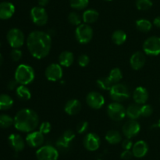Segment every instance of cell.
<instances>
[{"label":"cell","instance_id":"1f68e13d","mask_svg":"<svg viewBox=\"0 0 160 160\" xmlns=\"http://www.w3.org/2000/svg\"><path fill=\"white\" fill-rule=\"evenodd\" d=\"M14 119L10 115L6 114L0 115V128L6 129L13 125Z\"/></svg>","mask_w":160,"mask_h":160},{"label":"cell","instance_id":"8d00e7d4","mask_svg":"<svg viewBox=\"0 0 160 160\" xmlns=\"http://www.w3.org/2000/svg\"><path fill=\"white\" fill-rule=\"evenodd\" d=\"M152 112L153 108L150 104H143L141 106V114L143 117H148L152 115Z\"/></svg>","mask_w":160,"mask_h":160},{"label":"cell","instance_id":"7a4b0ae2","mask_svg":"<svg viewBox=\"0 0 160 160\" xmlns=\"http://www.w3.org/2000/svg\"><path fill=\"white\" fill-rule=\"evenodd\" d=\"M14 119V126L19 131L23 133H31L34 131L39 124L38 115L32 109L23 108L16 114Z\"/></svg>","mask_w":160,"mask_h":160},{"label":"cell","instance_id":"74e56055","mask_svg":"<svg viewBox=\"0 0 160 160\" xmlns=\"http://www.w3.org/2000/svg\"><path fill=\"white\" fill-rule=\"evenodd\" d=\"M89 62H90V58H89V56L88 55L81 54L78 57V63L81 67H86L87 65H88Z\"/></svg>","mask_w":160,"mask_h":160},{"label":"cell","instance_id":"d6986e66","mask_svg":"<svg viewBox=\"0 0 160 160\" xmlns=\"http://www.w3.org/2000/svg\"><path fill=\"white\" fill-rule=\"evenodd\" d=\"M148 152V145L145 141H138L134 144L132 147L133 155L136 158H143Z\"/></svg>","mask_w":160,"mask_h":160},{"label":"cell","instance_id":"83f0119b","mask_svg":"<svg viewBox=\"0 0 160 160\" xmlns=\"http://www.w3.org/2000/svg\"><path fill=\"white\" fill-rule=\"evenodd\" d=\"M136 28L141 32L147 33L152 28V24L146 19H139L136 21Z\"/></svg>","mask_w":160,"mask_h":160},{"label":"cell","instance_id":"484cf974","mask_svg":"<svg viewBox=\"0 0 160 160\" xmlns=\"http://www.w3.org/2000/svg\"><path fill=\"white\" fill-rule=\"evenodd\" d=\"M17 96L22 100H28L31 97V93L29 88L24 85H20L16 89Z\"/></svg>","mask_w":160,"mask_h":160},{"label":"cell","instance_id":"2e32d148","mask_svg":"<svg viewBox=\"0 0 160 160\" xmlns=\"http://www.w3.org/2000/svg\"><path fill=\"white\" fill-rule=\"evenodd\" d=\"M9 144L10 147L15 151L16 152H21L25 147V141L20 135L17 133H12L8 138Z\"/></svg>","mask_w":160,"mask_h":160},{"label":"cell","instance_id":"60d3db41","mask_svg":"<svg viewBox=\"0 0 160 160\" xmlns=\"http://www.w3.org/2000/svg\"><path fill=\"white\" fill-rule=\"evenodd\" d=\"M10 56H11V59H12L13 61H15V62L19 61L22 57L21 50H19V49H13V50L11 51Z\"/></svg>","mask_w":160,"mask_h":160},{"label":"cell","instance_id":"ffe728a7","mask_svg":"<svg viewBox=\"0 0 160 160\" xmlns=\"http://www.w3.org/2000/svg\"><path fill=\"white\" fill-rule=\"evenodd\" d=\"M133 99L135 104H145L148 99V90L142 86H138L133 92Z\"/></svg>","mask_w":160,"mask_h":160},{"label":"cell","instance_id":"e0dca14e","mask_svg":"<svg viewBox=\"0 0 160 160\" xmlns=\"http://www.w3.org/2000/svg\"><path fill=\"white\" fill-rule=\"evenodd\" d=\"M146 58L142 52L138 51L132 54L130 59V64L134 70H140L145 65Z\"/></svg>","mask_w":160,"mask_h":160},{"label":"cell","instance_id":"44dd1931","mask_svg":"<svg viewBox=\"0 0 160 160\" xmlns=\"http://www.w3.org/2000/svg\"><path fill=\"white\" fill-rule=\"evenodd\" d=\"M81 109V103L78 99H70L64 106V111L70 115H74L79 113Z\"/></svg>","mask_w":160,"mask_h":160},{"label":"cell","instance_id":"f6af8a7d","mask_svg":"<svg viewBox=\"0 0 160 160\" xmlns=\"http://www.w3.org/2000/svg\"><path fill=\"white\" fill-rule=\"evenodd\" d=\"M18 84L19 83H17V80L16 79H12L10 80V81L7 84V87L9 90H13V89H17V88L18 87Z\"/></svg>","mask_w":160,"mask_h":160},{"label":"cell","instance_id":"f1b7e54d","mask_svg":"<svg viewBox=\"0 0 160 160\" xmlns=\"http://www.w3.org/2000/svg\"><path fill=\"white\" fill-rule=\"evenodd\" d=\"M112 40L116 45H122L126 42L127 34L122 30H116L112 35Z\"/></svg>","mask_w":160,"mask_h":160},{"label":"cell","instance_id":"836d02e7","mask_svg":"<svg viewBox=\"0 0 160 160\" xmlns=\"http://www.w3.org/2000/svg\"><path fill=\"white\" fill-rule=\"evenodd\" d=\"M56 144V148L59 149V151H62V152H67V151H68L70 147V142L66 141L62 136H60V137L57 140Z\"/></svg>","mask_w":160,"mask_h":160},{"label":"cell","instance_id":"ba28073f","mask_svg":"<svg viewBox=\"0 0 160 160\" xmlns=\"http://www.w3.org/2000/svg\"><path fill=\"white\" fill-rule=\"evenodd\" d=\"M107 115L112 120L119 122L126 116V108L119 102L114 101L108 105Z\"/></svg>","mask_w":160,"mask_h":160},{"label":"cell","instance_id":"4dcf8cb0","mask_svg":"<svg viewBox=\"0 0 160 160\" xmlns=\"http://www.w3.org/2000/svg\"><path fill=\"white\" fill-rule=\"evenodd\" d=\"M108 77L113 84H116V83H119V82L123 78V73H122L121 70L120 68L115 67V68L112 69L110 71Z\"/></svg>","mask_w":160,"mask_h":160},{"label":"cell","instance_id":"d6a6232c","mask_svg":"<svg viewBox=\"0 0 160 160\" xmlns=\"http://www.w3.org/2000/svg\"><path fill=\"white\" fill-rule=\"evenodd\" d=\"M89 0H70V5L76 10H83L88 6Z\"/></svg>","mask_w":160,"mask_h":160},{"label":"cell","instance_id":"ee69618b","mask_svg":"<svg viewBox=\"0 0 160 160\" xmlns=\"http://www.w3.org/2000/svg\"><path fill=\"white\" fill-rule=\"evenodd\" d=\"M134 156L132 153V151L131 150H123L120 155V158L123 160H130L132 157Z\"/></svg>","mask_w":160,"mask_h":160},{"label":"cell","instance_id":"4fadbf2b","mask_svg":"<svg viewBox=\"0 0 160 160\" xmlns=\"http://www.w3.org/2000/svg\"><path fill=\"white\" fill-rule=\"evenodd\" d=\"M101 141L96 133H88L85 135L83 141L84 147L89 152H95L97 151L100 147Z\"/></svg>","mask_w":160,"mask_h":160},{"label":"cell","instance_id":"7c38bea8","mask_svg":"<svg viewBox=\"0 0 160 160\" xmlns=\"http://www.w3.org/2000/svg\"><path fill=\"white\" fill-rule=\"evenodd\" d=\"M86 102L90 108L93 109H100L105 104V98L100 93L92 91L86 97Z\"/></svg>","mask_w":160,"mask_h":160},{"label":"cell","instance_id":"3957f363","mask_svg":"<svg viewBox=\"0 0 160 160\" xmlns=\"http://www.w3.org/2000/svg\"><path fill=\"white\" fill-rule=\"evenodd\" d=\"M35 77L34 70L28 64H22L17 67L15 72V79L20 85H27L32 83Z\"/></svg>","mask_w":160,"mask_h":160},{"label":"cell","instance_id":"e575fe53","mask_svg":"<svg viewBox=\"0 0 160 160\" xmlns=\"http://www.w3.org/2000/svg\"><path fill=\"white\" fill-rule=\"evenodd\" d=\"M136 6L139 10L146 11L151 9V7L152 6V0H137Z\"/></svg>","mask_w":160,"mask_h":160},{"label":"cell","instance_id":"f546056e","mask_svg":"<svg viewBox=\"0 0 160 160\" xmlns=\"http://www.w3.org/2000/svg\"><path fill=\"white\" fill-rule=\"evenodd\" d=\"M96 84L102 90H110L113 83L111 82L109 77H102L97 80Z\"/></svg>","mask_w":160,"mask_h":160},{"label":"cell","instance_id":"30bf717a","mask_svg":"<svg viewBox=\"0 0 160 160\" xmlns=\"http://www.w3.org/2000/svg\"><path fill=\"white\" fill-rule=\"evenodd\" d=\"M31 18L34 24L40 27L46 24L48 20L46 10L42 6H34L31 9Z\"/></svg>","mask_w":160,"mask_h":160},{"label":"cell","instance_id":"8fae6325","mask_svg":"<svg viewBox=\"0 0 160 160\" xmlns=\"http://www.w3.org/2000/svg\"><path fill=\"white\" fill-rule=\"evenodd\" d=\"M63 71H62V66L59 64H49L46 67L45 72V75L48 81L56 82L58 80H60L62 77Z\"/></svg>","mask_w":160,"mask_h":160},{"label":"cell","instance_id":"b9f144b4","mask_svg":"<svg viewBox=\"0 0 160 160\" xmlns=\"http://www.w3.org/2000/svg\"><path fill=\"white\" fill-rule=\"evenodd\" d=\"M62 137L66 140V141H69V142L71 143L72 141L75 138V133L73 130H67L62 134Z\"/></svg>","mask_w":160,"mask_h":160},{"label":"cell","instance_id":"cb8c5ba5","mask_svg":"<svg viewBox=\"0 0 160 160\" xmlns=\"http://www.w3.org/2000/svg\"><path fill=\"white\" fill-rule=\"evenodd\" d=\"M126 115L130 119H133V120H136L138 119L140 116H142L140 105L138 104H132L129 105L126 109Z\"/></svg>","mask_w":160,"mask_h":160},{"label":"cell","instance_id":"d4e9b609","mask_svg":"<svg viewBox=\"0 0 160 160\" xmlns=\"http://www.w3.org/2000/svg\"><path fill=\"white\" fill-rule=\"evenodd\" d=\"M106 140L109 144H117L122 141V136L120 133L117 130H111L106 133Z\"/></svg>","mask_w":160,"mask_h":160},{"label":"cell","instance_id":"f5cc1de1","mask_svg":"<svg viewBox=\"0 0 160 160\" xmlns=\"http://www.w3.org/2000/svg\"><path fill=\"white\" fill-rule=\"evenodd\" d=\"M159 100H160V98H159Z\"/></svg>","mask_w":160,"mask_h":160},{"label":"cell","instance_id":"ac0fdd59","mask_svg":"<svg viewBox=\"0 0 160 160\" xmlns=\"http://www.w3.org/2000/svg\"><path fill=\"white\" fill-rule=\"evenodd\" d=\"M15 13V6L9 2L0 3V19L8 20L13 16Z\"/></svg>","mask_w":160,"mask_h":160},{"label":"cell","instance_id":"f35d334b","mask_svg":"<svg viewBox=\"0 0 160 160\" xmlns=\"http://www.w3.org/2000/svg\"><path fill=\"white\" fill-rule=\"evenodd\" d=\"M88 129V122L86 121H81L77 125V132L78 133H84Z\"/></svg>","mask_w":160,"mask_h":160},{"label":"cell","instance_id":"5bb4252c","mask_svg":"<svg viewBox=\"0 0 160 160\" xmlns=\"http://www.w3.org/2000/svg\"><path fill=\"white\" fill-rule=\"evenodd\" d=\"M122 130H123V135L127 138L131 139L138 134L141 130V125L139 122L136 120L130 119L129 121L125 122Z\"/></svg>","mask_w":160,"mask_h":160},{"label":"cell","instance_id":"f907efd6","mask_svg":"<svg viewBox=\"0 0 160 160\" xmlns=\"http://www.w3.org/2000/svg\"><path fill=\"white\" fill-rule=\"evenodd\" d=\"M106 1H112V0H106Z\"/></svg>","mask_w":160,"mask_h":160},{"label":"cell","instance_id":"c3c4849f","mask_svg":"<svg viewBox=\"0 0 160 160\" xmlns=\"http://www.w3.org/2000/svg\"><path fill=\"white\" fill-rule=\"evenodd\" d=\"M152 128H159L160 129V119L159 121H158L157 123L154 124V125L152 126Z\"/></svg>","mask_w":160,"mask_h":160},{"label":"cell","instance_id":"7402d4cb","mask_svg":"<svg viewBox=\"0 0 160 160\" xmlns=\"http://www.w3.org/2000/svg\"><path fill=\"white\" fill-rule=\"evenodd\" d=\"M73 61H74V56H73L72 52L66 50V51L62 52L59 54V63L62 67H70V66H71L73 64Z\"/></svg>","mask_w":160,"mask_h":160},{"label":"cell","instance_id":"52a82bcc","mask_svg":"<svg viewBox=\"0 0 160 160\" xmlns=\"http://www.w3.org/2000/svg\"><path fill=\"white\" fill-rule=\"evenodd\" d=\"M38 160H57L59 158V151L52 145H43L36 151Z\"/></svg>","mask_w":160,"mask_h":160},{"label":"cell","instance_id":"681fc988","mask_svg":"<svg viewBox=\"0 0 160 160\" xmlns=\"http://www.w3.org/2000/svg\"><path fill=\"white\" fill-rule=\"evenodd\" d=\"M2 63H3V56H2V55L0 53V66L2 64Z\"/></svg>","mask_w":160,"mask_h":160},{"label":"cell","instance_id":"7bdbcfd3","mask_svg":"<svg viewBox=\"0 0 160 160\" xmlns=\"http://www.w3.org/2000/svg\"><path fill=\"white\" fill-rule=\"evenodd\" d=\"M133 145H134L133 142L129 138H127L124 141H122V147L123 148V150H131L132 149Z\"/></svg>","mask_w":160,"mask_h":160},{"label":"cell","instance_id":"ab89813d","mask_svg":"<svg viewBox=\"0 0 160 160\" xmlns=\"http://www.w3.org/2000/svg\"><path fill=\"white\" fill-rule=\"evenodd\" d=\"M52 130V125L50 122H44L39 126V131L43 134H47L49 133Z\"/></svg>","mask_w":160,"mask_h":160},{"label":"cell","instance_id":"bcb514c9","mask_svg":"<svg viewBox=\"0 0 160 160\" xmlns=\"http://www.w3.org/2000/svg\"><path fill=\"white\" fill-rule=\"evenodd\" d=\"M38 3L39 6L45 7V6H47L48 3H49V0H38Z\"/></svg>","mask_w":160,"mask_h":160},{"label":"cell","instance_id":"9a60e30c","mask_svg":"<svg viewBox=\"0 0 160 160\" xmlns=\"http://www.w3.org/2000/svg\"><path fill=\"white\" fill-rule=\"evenodd\" d=\"M45 141L44 134L40 131H32L26 136V143L31 147H42Z\"/></svg>","mask_w":160,"mask_h":160},{"label":"cell","instance_id":"277c9868","mask_svg":"<svg viewBox=\"0 0 160 160\" xmlns=\"http://www.w3.org/2000/svg\"><path fill=\"white\" fill-rule=\"evenodd\" d=\"M109 95L115 102H123L129 99L130 91L128 86L123 83H116L112 85L109 90Z\"/></svg>","mask_w":160,"mask_h":160},{"label":"cell","instance_id":"5b68a950","mask_svg":"<svg viewBox=\"0 0 160 160\" xmlns=\"http://www.w3.org/2000/svg\"><path fill=\"white\" fill-rule=\"evenodd\" d=\"M75 37L77 41L81 44H87L93 38V30L88 24H81L78 25L75 31Z\"/></svg>","mask_w":160,"mask_h":160},{"label":"cell","instance_id":"7dc6e473","mask_svg":"<svg viewBox=\"0 0 160 160\" xmlns=\"http://www.w3.org/2000/svg\"><path fill=\"white\" fill-rule=\"evenodd\" d=\"M153 24L156 27V28H160V16L156 17L153 20Z\"/></svg>","mask_w":160,"mask_h":160},{"label":"cell","instance_id":"816d5d0a","mask_svg":"<svg viewBox=\"0 0 160 160\" xmlns=\"http://www.w3.org/2000/svg\"><path fill=\"white\" fill-rule=\"evenodd\" d=\"M0 46H1V42H0Z\"/></svg>","mask_w":160,"mask_h":160},{"label":"cell","instance_id":"603a6c76","mask_svg":"<svg viewBox=\"0 0 160 160\" xmlns=\"http://www.w3.org/2000/svg\"><path fill=\"white\" fill-rule=\"evenodd\" d=\"M99 17V13L97 10L93 9H87L82 15V19L85 24H93L97 21Z\"/></svg>","mask_w":160,"mask_h":160},{"label":"cell","instance_id":"4316f807","mask_svg":"<svg viewBox=\"0 0 160 160\" xmlns=\"http://www.w3.org/2000/svg\"><path fill=\"white\" fill-rule=\"evenodd\" d=\"M13 104V100L8 94H0V110H8L12 108Z\"/></svg>","mask_w":160,"mask_h":160},{"label":"cell","instance_id":"9c48e42d","mask_svg":"<svg viewBox=\"0 0 160 160\" xmlns=\"http://www.w3.org/2000/svg\"><path fill=\"white\" fill-rule=\"evenodd\" d=\"M143 50L145 54L157 56L160 53V38L152 36L148 38L143 43Z\"/></svg>","mask_w":160,"mask_h":160},{"label":"cell","instance_id":"6da1fadb","mask_svg":"<svg viewBox=\"0 0 160 160\" xmlns=\"http://www.w3.org/2000/svg\"><path fill=\"white\" fill-rule=\"evenodd\" d=\"M27 46L31 54L34 58H45L48 56L51 50V35L42 31H32L28 36Z\"/></svg>","mask_w":160,"mask_h":160},{"label":"cell","instance_id":"d590c367","mask_svg":"<svg viewBox=\"0 0 160 160\" xmlns=\"http://www.w3.org/2000/svg\"><path fill=\"white\" fill-rule=\"evenodd\" d=\"M81 17L77 12H71L68 15V21L72 25H75L78 27V25L81 24Z\"/></svg>","mask_w":160,"mask_h":160},{"label":"cell","instance_id":"8992f818","mask_svg":"<svg viewBox=\"0 0 160 160\" xmlns=\"http://www.w3.org/2000/svg\"><path fill=\"white\" fill-rule=\"evenodd\" d=\"M8 43L12 49H19L23 45L25 41L24 34L19 28H12L6 35Z\"/></svg>","mask_w":160,"mask_h":160}]
</instances>
